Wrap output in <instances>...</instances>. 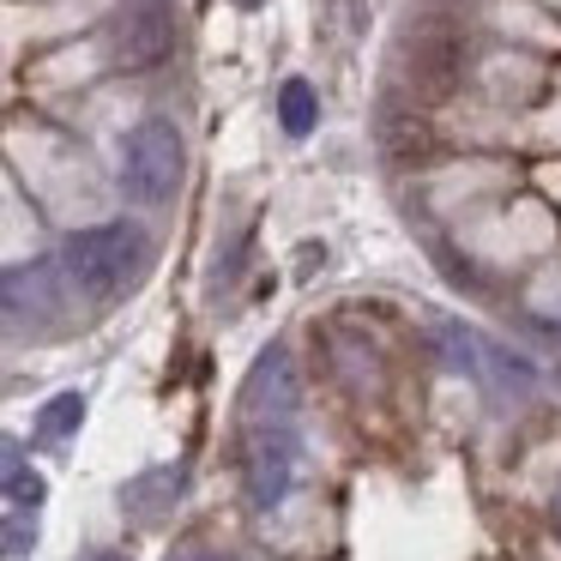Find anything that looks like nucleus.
I'll return each mask as SVG.
<instances>
[{"label":"nucleus","mask_w":561,"mask_h":561,"mask_svg":"<svg viewBox=\"0 0 561 561\" xmlns=\"http://www.w3.org/2000/svg\"><path fill=\"white\" fill-rule=\"evenodd\" d=\"M302 465V375H296L290 351L272 344L254 363L242 387V477L248 501L272 513L290 495V477Z\"/></svg>","instance_id":"f257e3e1"},{"label":"nucleus","mask_w":561,"mask_h":561,"mask_svg":"<svg viewBox=\"0 0 561 561\" xmlns=\"http://www.w3.org/2000/svg\"><path fill=\"white\" fill-rule=\"evenodd\" d=\"M146 260H151V242L134 224H98V230H79L61 242L67 278H73L79 290H98V296L134 284L139 272H146Z\"/></svg>","instance_id":"f03ea898"},{"label":"nucleus","mask_w":561,"mask_h":561,"mask_svg":"<svg viewBox=\"0 0 561 561\" xmlns=\"http://www.w3.org/2000/svg\"><path fill=\"white\" fill-rule=\"evenodd\" d=\"M182 170H187V151H182L175 122L151 115V122H139L134 134H127V146H122V187H127L134 206H163V199L182 187Z\"/></svg>","instance_id":"7ed1b4c3"},{"label":"nucleus","mask_w":561,"mask_h":561,"mask_svg":"<svg viewBox=\"0 0 561 561\" xmlns=\"http://www.w3.org/2000/svg\"><path fill=\"white\" fill-rule=\"evenodd\" d=\"M163 49H170V19H163V7H134L122 19V61L151 67Z\"/></svg>","instance_id":"20e7f679"},{"label":"nucleus","mask_w":561,"mask_h":561,"mask_svg":"<svg viewBox=\"0 0 561 561\" xmlns=\"http://www.w3.org/2000/svg\"><path fill=\"white\" fill-rule=\"evenodd\" d=\"M428 344H435V356L453 368V375H477V356H483V339H471L465 327H453V320H435V327H428Z\"/></svg>","instance_id":"39448f33"},{"label":"nucleus","mask_w":561,"mask_h":561,"mask_svg":"<svg viewBox=\"0 0 561 561\" xmlns=\"http://www.w3.org/2000/svg\"><path fill=\"white\" fill-rule=\"evenodd\" d=\"M278 122H284V134H290V139L314 134L320 103H314V85H308V79H284V85H278Z\"/></svg>","instance_id":"423d86ee"},{"label":"nucleus","mask_w":561,"mask_h":561,"mask_svg":"<svg viewBox=\"0 0 561 561\" xmlns=\"http://www.w3.org/2000/svg\"><path fill=\"white\" fill-rule=\"evenodd\" d=\"M43 501V477L25 471V459H19V447H7V513H25Z\"/></svg>","instance_id":"0eeeda50"},{"label":"nucleus","mask_w":561,"mask_h":561,"mask_svg":"<svg viewBox=\"0 0 561 561\" xmlns=\"http://www.w3.org/2000/svg\"><path fill=\"white\" fill-rule=\"evenodd\" d=\"M79 416H85V399H79V392H61V399H49V404H43V435H49V440H61V435H73V428H79Z\"/></svg>","instance_id":"6e6552de"},{"label":"nucleus","mask_w":561,"mask_h":561,"mask_svg":"<svg viewBox=\"0 0 561 561\" xmlns=\"http://www.w3.org/2000/svg\"><path fill=\"white\" fill-rule=\"evenodd\" d=\"M37 543V525H25V513H7V561H19Z\"/></svg>","instance_id":"1a4fd4ad"},{"label":"nucleus","mask_w":561,"mask_h":561,"mask_svg":"<svg viewBox=\"0 0 561 561\" xmlns=\"http://www.w3.org/2000/svg\"><path fill=\"white\" fill-rule=\"evenodd\" d=\"M170 561H236V556H218V549H182V556H170Z\"/></svg>","instance_id":"9d476101"},{"label":"nucleus","mask_w":561,"mask_h":561,"mask_svg":"<svg viewBox=\"0 0 561 561\" xmlns=\"http://www.w3.org/2000/svg\"><path fill=\"white\" fill-rule=\"evenodd\" d=\"M91 561H127V556H115V549H103V556H91Z\"/></svg>","instance_id":"9b49d317"},{"label":"nucleus","mask_w":561,"mask_h":561,"mask_svg":"<svg viewBox=\"0 0 561 561\" xmlns=\"http://www.w3.org/2000/svg\"><path fill=\"white\" fill-rule=\"evenodd\" d=\"M556 525H561V489H556Z\"/></svg>","instance_id":"f8f14e48"}]
</instances>
